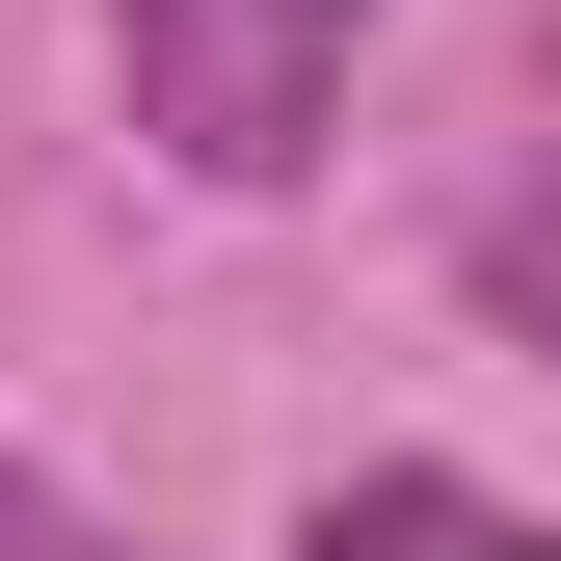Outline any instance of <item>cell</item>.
Segmentation results:
<instances>
[{"mask_svg":"<svg viewBox=\"0 0 561 561\" xmlns=\"http://www.w3.org/2000/svg\"><path fill=\"white\" fill-rule=\"evenodd\" d=\"M347 54H375V0H107V81H134V134L187 187H295Z\"/></svg>","mask_w":561,"mask_h":561,"instance_id":"obj_1","label":"cell"},{"mask_svg":"<svg viewBox=\"0 0 561 561\" xmlns=\"http://www.w3.org/2000/svg\"><path fill=\"white\" fill-rule=\"evenodd\" d=\"M295 561H561L508 481H455V455H347L321 508H295Z\"/></svg>","mask_w":561,"mask_h":561,"instance_id":"obj_2","label":"cell"},{"mask_svg":"<svg viewBox=\"0 0 561 561\" xmlns=\"http://www.w3.org/2000/svg\"><path fill=\"white\" fill-rule=\"evenodd\" d=\"M481 321H508V347H561V161L481 215Z\"/></svg>","mask_w":561,"mask_h":561,"instance_id":"obj_3","label":"cell"},{"mask_svg":"<svg viewBox=\"0 0 561 561\" xmlns=\"http://www.w3.org/2000/svg\"><path fill=\"white\" fill-rule=\"evenodd\" d=\"M0 561H134V535H107L81 481H54V455H0Z\"/></svg>","mask_w":561,"mask_h":561,"instance_id":"obj_4","label":"cell"}]
</instances>
